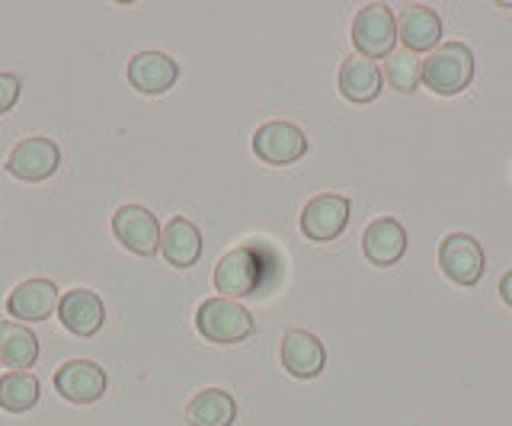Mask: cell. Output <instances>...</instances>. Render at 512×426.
Masks as SVG:
<instances>
[{
    "mask_svg": "<svg viewBox=\"0 0 512 426\" xmlns=\"http://www.w3.org/2000/svg\"><path fill=\"white\" fill-rule=\"evenodd\" d=\"M500 295H503V302L512 308V270L503 273V279H500Z\"/></svg>",
    "mask_w": 512,
    "mask_h": 426,
    "instance_id": "24",
    "label": "cell"
},
{
    "mask_svg": "<svg viewBox=\"0 0 512 426\" xmlns=\"http://www.w3.org/2000/svg\"><path fill=\"white\" fill-rule=\"evenodd\" d=\"M196 330L208 340V343H221V346H231L247 340L256 324H253V314L231 302V298H205L196 311Z\"/></svg>",
    "mask_w": 512,
    "mask_h": 426,
    "instance_id": "2",
    "label": "cell"
},
{
    "mask_svg": "<svg viewBox=\"0 0 512 426\" xmlns=\"http://www.w3.org/2000/svg\"><path fill=\"white\" fill-rule=\"evenodd\" d=\"M176 77H180V65L164 52H138L128 61V84L144 97L167 93L176 84Z\"/></svg>",
    "mask_w": 512,
    "mask_h": 426,
    "instance_id": "13",
    "label": "cell"
},
{
    "mask_svg": "<svg viewBox=\"0 0 512 426\" xmlns=\"http://www.w3.org/2000/svg\"><path fill=\"white\" fill-rule=\"evenodd\" d=\"M439 266L458 286H477L484 276V250L471 234H448L439 247Z\"/></svg>",
    "mask_w": 512,
    "mask_h": 426,
    "instance_id": "10",
    "label": "cell"
},
{
    "mask_svg": "<svg viewBox=\"0 0 512 426\" xmlns=\"http://www.w3.org/2000/svg\"><path fill=\"white\" fill-rule=\"evenodd\" d=\"M20 77L16 74H0V116L10 113V109L16 106V100H20Z\"/></svg>",
    "mask_w": 512,
    "mask_h": 426,
    "instance_id": "23",
    "label": "cell"
},
{
    "mask_svg": "<svg viewBox=\"0 0 512 426\" xmlns=\"http://www.w3.org/2000/svg\"><path fill=\"white\" fill-rule=\"evenodd\" d=\"M381 68L362 55H349L340 68V93L349 103H372L381 93Z\"/></svg>",
    "mask_w": 512,
    "mask_h": 426,
    "instance_id": "18",
    "label": "cell"
},
{
    "mask_svg": "<svg viewBox=\"0 0 512 426\" xmlns=\"http://www.w3.org/2000/svg\"><path fill=\"white\" fill-rule=\"evenodd\" d=\"M474 81V52L464 42H445L423 61V84L439 97H458Z\"/></svg>",
    "mask_w": 512,
    "mask_h": 426,
    "instance_id": "1",
    "label": "cell"
},
{
    "mask_svg": "<svg viewBox=\"0 0 512 426\" xmlns=\"http://www.w3.org/2000/svg\"><path fill=\"white\" fill-rule=\"evenodd\" d=\"M381 77L388 81L397 93H413L416 87L423 84V61L416 58L413 52L400 49L394 55L384 58V71Z\"/></svg>",
    "mask_w": 512,
    "mask_h": 426,
    "instance_id": "22",
    "label": "cell"
},
{
    "mask_svg": "<svg viewBox=\"0 0 512 426\" xmlns=\"http://www.w3.org/2000/svg\"><path fill=\"white\" fill-rule=\"evenodd\" d=\"M349 212H352V205L346 196H336V193L314 196L301 212V234L317 244L340 238L343 228L349 225Z\"/></svg>",
    "mask_w": 512,
    "mask_h": 426,
    "instance_id": "8",
    "label": "cell"
},
{
    "mask_svg": "<svg viewBox=\"0 0 512 426\" xmlns=\"http://www.w3.org/2000/svg\"><path fill=\"white\" fill-rule=\"evenodd\" d=\"M106 369L90 359H71L55 372V388L71 404H93L106 394Z\"/></svg>",
    "mask_w": 512,
    "mask_h": 426,
    "instance_id": "9",
    "label": "cell"
},
{
    "mask_svg": "<svg viewBox=\"0 0 512 426\" xmlns=\"http://www.w3.org/2000/svg\"><path fill=\"white\" fill-rule=\"evenodd\" d=\"M362 254L372 266H394L407 254V228L397 218H375L362 234Z\"/></svg>",
    "mask_w": 512,
    "mask_h": 426,
    "instance_id": "16",
    "label": "cell"
},
{
    "mask_svg": "<svg viewBox=\"0 0 512 426\" xmlns=\"http://www.w3.org/2000/svg\"><path fill=\"white\" fill-rule=\"evenodd\" d=\"M304 151H308V138L292 122H266L253 132V154L263 164L288 167L301 161Z\"/></svg>",
    "mask_w": 512,
    "mask_h": 426,
    "instance_id": "6",
    "label": "cell"
},
{
    "mask_svg": "<svg viewBox=\"0 0 512 426\" xmlns=\"http://www.w3.org/2000/svg\"><path fill=\"white\" fill-rule=\"evenodd\" d=\"M237 404L224 388H205L186 404L189 426H234Z\"/></svg>",
    "mask_w": 512,
    "mask_h": 426,
    "instance_id": "20",
    "label": "cell"
},
{
    "mask_svg": "<svg viewBox=\"0 0 512 426\" xmlns=\"http://www.w3.org/2000/svg\"><path fill=\"white\" fill-rule=\"evenodd\" d=\"M397 39L404 42V49L420 55V52H436L442 39V20L432 7L410 4L400 10L397 20Z\"/></svg>",
    "mask_w": 512,
    "mask_h": 426,
    "instance_id": "14",
    "label": "cell"
},
{
    "mask_svg": "<svg viewBox=\"0 0 512 426\" xmlns=\"http://www.w3.org/2000/svg\"><path fill=\"white\" fill-rule=\"evenodd\" d=\"M58 321L74 337H93L103 330L106 305L93 289H71L58 298Z\"/></svg>",
    "mask_w": 512,
    "mask_h": 426,
    "instance_id": "12",
    "label": "cell"
},
{
    "mask_svg": "<svg viewBox=\"0 0 512 426\" xmlns=\"http://www.w3.org/2000/svg\"><path fill=\"white\" fill-rule=\"evenodd\" d=\"M160 254L176 270H189L202 257V231L189 222V218L176 215L160 228Z\"/></svg>",
    "mask_w": 512,
    "mask_h": 426,
    "instance_id": "17",
    "label": "cell"
},
{
    "mask_svg": "<svg viewBox=\"0 0 512 426\" xmlns=\"http://www.w3.org/2000/svg\"><path fill=\"white\" fill-rule=\"evenodd\" d=\"M39 359V337L26 324L4 321L0 324V366L13 372H26Z\"/></svg>",
    "mask_w": 512,
    "mask_h": 426,
    "instance_id": "19",
    "label": "cell"
},
{
    "mask_svg": "<svg viewBox=\"0 0 512 426\" xmlns=\"http://www.w3.org/2000/svg\"><path fill=\"white\" fill-rule=\"evenodd\" d=\"M61 164V151L52 138H23L7 157V173L23 183H42L48 177H55Z\"/></svg>",
    "mask_w": 512,
    "mask_h": 426,
    "instance_id": "7",
    "label": "cell"
},
{
    "mask_svg": "<svg viewBox=\"0 0 512 426\" xmlns=\"http://www.w3.org/2000/svg\"><path fill=\"white\" fill-rule=\"evenodd\" d=\"M352 45H356V55L368 61H381L394 55L397 45V20L391 7L384 4H365L356 20H352Z\"/></svg>",
    "mask_w": 512,
    "mask_h": 426,
    "instance_id": "3",
    "label": "cell"
},
{
    "mask_svg": "<svg viewBox=\"0 0 512 426\" xmlns=\"http://www.w3.org/2000/svg\"><path fill=\"white\" fill-rule=\"evenodd\" d=\"M58 298L61 295L52 279H26L10 292L7 311L10 318H16V324H39L58 311Z\"/></svg>",
    "mask_w": 512,
    "mask_h": 426,
    "instance_id": "11",
    "label": "cell"
},
{
    "mask_svg": "<svg viewBox=\"0 0 512 426\" xmlns=\"http://www.w3.org/2000/svg\"><path fill=\"white\" fill-rule=\"evenodd\" d=\"M112 234L135 257H154L160 250V222L144 205H122L112 215Z\"/></svg>",
    "mask_w": 512,
    "mask_h": 426,
    "instance_id": "5",
    "label": "cell"
},
{
    "mask_svg": "<svg viewBox=\"0 0 512 426\" xmlns=\"http://www.w3.org/2000/svg\"><path fill=\"white\" fill-rule=\"evenodd\" d=\"M263 279V263L260 254L253 247H234L228 250L218 266H215V289L221 292V298H247L260 289Z\"/></svg>",
    "mask_w": 512,
    "mask_h": 426,
    "instance_id": "4",
    "label": "cell"
},
{
    "mask_svg": "<svg viewBox=\"0 0 512 426\" xmlns=\"http://www.w3.org/2000/svg\"><path fill=\"white\" fill-rule=\"evenodd\" d=\"M42 385L32 372H7L0 378V410L7 414H26L39 404Z\"/></svg>",
    "mask_w": 512,
    "mask_h": 426,
    "instance_id": "21",
    "label": "cell"
},
{
    "mask_svg": "<svg viewBox=\"0 0 512 426\" xmlns=\"http://www.w3.org/2000/svg\"><path fill=\"white\" fill-rule=\"evenodd\" d=\"M279 356H282L285 372L295 375V378H317L327 366L324 343H320L314 334H308V330H288V334L282 337Z\"/></svg>",
    "mask_w": 512,
    "mask_h": 426,
    "instance_id": "15",
    "label": "cell"
}]
</instances>
